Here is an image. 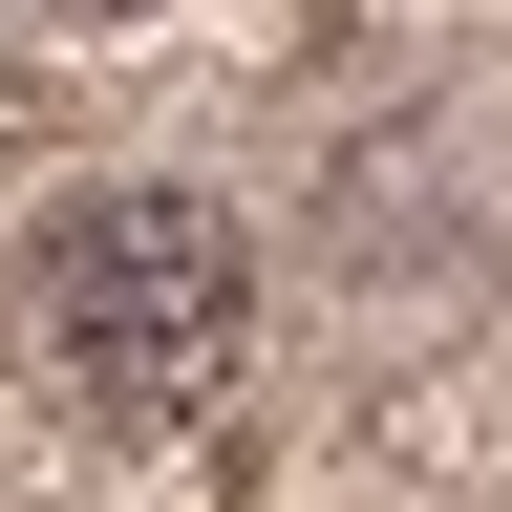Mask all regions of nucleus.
Wrapping results in <instances>:
<instances>
[{
	"label": "nucleus",
	"instance_id": "obj_1",
	"mask_svg": "<svg viewBox=\"0 0 512 512\" xmlns=\"http://www.w3.org/2000/svg\"><path fill=\"white\" fill-rule=\"evenodd\" d=\"M43 342H64V384H86L107 427H192L235 384V342H256L235 214L214 192H86V214L43 235Z\"/></svg>",
	"mask_w": 512,
	"mask_h": 512
},
{
	"label": "nucleus",
	"instance_id": "obj_2",
	"mask_svg": "<svg viewBox=\"0 0 512 512\" xmlns=\"http://www.w3.org/2000/svg\"><path fill=\"white\" fill-rule=\"evenodd\" d=\"M86 22H107V0H86Z\"/></svg>",
	"mask_w": 512,
	"mask_h": 512
}]
</instances>
